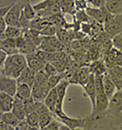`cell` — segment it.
Instances as JSON below:
<instances>
[{
	"instance_id": "f546056e",
	"label": "cell",
	"mask_w": 122,
	"mask_h": 130,
	"mask_svg": "<svg viewBox=\"0 0 122 130\" xmlns=\"http://www.w3.org/2000/svg\"><path fill=\"white\" fill-rule=\"evenodd\" d=\"M55 117V114L52 112H47L39 115V128L41 130L45 129Z\"/></svg>"
},
{
	"instance_id": "ab89813d",
	"label": "cell",
	"mask_w": 122,
	"mask_h": 130,
	"mask_svg": "<svg viewBox=\"0 0 122 130\" xmlns=\"http://www.w3.org/2000/svg\"><path fill=\"white\" fill-rule=\"evenodd\" d=\"M43 70L49 77L58 73L54 66L51 63H47Z\"/></svg>"
},
{
	"instance_id": "4dcf8cb0",
	"label": "cell",
	"mask_w": 122,
	"mask_h": 130,
	"mask_svg": "<svg viewBox=\"0 0 122 130\" xmlns=\"http://www.w3.org/2000/svg\"><path fill=\"white\" fill-rule=\"evenodd\" d=\"M24 30L19 27L8 26H7L5 35L6 39H16L23 35Z\"/></svg>"
},
{
	"instance_id": "836d02e7",
	"label": "cell",
	"mask_w": 122,
	"mask_h": 130,
	"mask_svg": "<svg viewBox=\"0 0 122 130\" xmlns=\"http://www.w3.org/2000/svg\"><path fill=\"white\" fill-rule=\"evenodd\" d=\"M25 120L31 127L39 128V115L36 112L27 115Z\"/></svg>"
},
{
	"instance_id": "ba28073f",
	"label": "cell",
	"mask_w": 122,
	"mask_h": 130,
	"mask_svg": "<svg viewBox=\"0 0 122 130\" xmlns=\"http://www.w3.org/2000/svg\"><path fill=\"white\" fill-rule=\"evenodd\" d=\"M25 5V4L20 1L14 2L10 9L4 17L5 21L8 26L21 28L19 25V19Z\"/></svg>"
},
{
	"instance_id": "1f68e13d",
	"label": "cell",
	"mask_w": 122,
	"mask_h": 130,
	"mask_svg": "<svg viewBox=\"0 0 122 130\" xmlns=\"http://www.w3.org/2000/svg\"><path fill=\"white\" fill-rule=\"evenodd\" d=\"M22 13L27 19L32 21L37 17V13L30 3H26L22 9Z\"/></svg>"
},
{
	"instance_id": "bcb514c9",
	"label": "cell",
	"mask_w": 122,
	"mask_h": 130,
	"mask_svg": "<svg viewBox=\"0 0 122 130\" xmlns=\"http://www.w3.org/2000/svg\"><path fill=\"white\" fill-rule=\"evenodd\" d=\"M59 130H72V129L67 125L62 122Z\"/></svg>"
},
{
	"instance_id": "8992f818",
	"label": "cell",
	"mask_w": 122,
	"mask_h": 130,
	"mask_svg": "<svg viewBox=\"0 0 122 130\" xmlns=\"http://www.w3.org/2000/svg\"><path fill=\"white\" fill-rule=\"evenodd\" d=\"M85 11L92 20L103 26L114 16L107 10L105 6L100 8L87 7Z\"/></svg>"
},
{
	"instance_id": "7402d4cb",
	"label": "cell",
	"mask_w": 122,
	"mask_h": 130,
	"mask_svg": "<svg viewBox=\"0 0 122 130\" xmlns=\"http://www.w3.org/2000/svg\"><path fill=\"white\" fill-rule=\"evenodd\" d=\"M51 23L54 25L57 29L69 30L71 29V24L68 23L63 15V14L54 15L49 19Z\"/></svg>"
},
{
	"instance_id": "484cf974",
	"label": "cell",
	"mask_w": 122,
	"mask_h": 130,
	"mask_svg": "<svg viewBox=\"0 0 122 130\" xmlns=\"http://www.w3.org/2000/svg\"><path fill=\"white\" fill-rule=\"evenodd\" d=\"M68 73L66 72L62 73H57L49 77L48 80V86L50 90L56 88L63 80L67 79Z\"/></svg>"
},
{
	"instance_id": "f5cc1de1",
	"label": "cell",
	"mask_w": 122,
	"mask_h": 130,
	"mask_svg": "<svg viewBox=\"0 0 122 130\" xmlns=\"http://www.w3.org/2000/svg\"><path fill=\"white\" fill-rule=\"evenodd\" d=\"M0 130H2V129H1V128H0Z\"/></svg>"
},
{
	"instance_id": "e575fe53",
	"label": "cell",
	"mask_w": 122,
	"mask_h": 130,
	"mask_svg": "<svg viewBox=\"0 0 122 130\" xmlns=\"http://www.w3.org/2000/svg\"><path fill=\"white\" fill-rule=\"evenodd\" d=\"M74 17L76 21L81 24L90 23L91 22V19L88 16L85 10L77 11Z\"/></svg>"
},
{
	"instance_id": "d6a6232c",
	"label": "cell",
	"mask_w": 122,
	"mask_h": 130,
	"mask_svg": "<svg viewBox=\"0 0 122 130\" xmlns=\"http://www.w3.org/2000/svg\"><path fill=\"white\" fill-rule=\"evenodd\" d=\"M57 0H44L36 4L33 5V7L37 13L49 9L53 6Z\"/></svg>"
},
{
	"instance_id": "30bf717a",
	"label": "cell",
	"mask_w": 122,
	"mask_h": 130,
	"mask_svg": "<svg viewBox=\"0 0 122 130\" xmlns=\"http://www.w3.org/2000/svg\"><path fill=\"white\" fill-rule=\"evenodd\" d=\"M24 69L14 62L11 57L8 55L3 66L1 74L17 80Z\"/></svg>"
},
{
	"instance_id": "f907efd6",
	"label": "cell",
	"mask_w": 122,
	"mask_h": 130,
	"mask_svg": "<svg viewBox=\"0 0 122 130\" xmlns=\"http://www.w3.org/2000/svg\"><path fill=\"white\" fill-rule=\"evenodd\" d=\"M112 130H122L120 128H117V129H113Z\"/></svg>"
},
{
	"instance_id": "2e32d148",
	"label": "cell",
	"mask_w": 122,
	"mask_h": 130,
	"mask_svg": "<svg viewBox=\"0 0 122 130\" xmlns=\"http://www.w3.org/2000/svg\"><path fill=\"white\" fill-rule=\"evenodd\" d=\"M35 74L36 72L27 66L22 71L21 75L17 79V83H25L32 87Z\"/></svg>"
},
{
	"instance_id": "ee69618b",
	"label": "cell",
	"mask_w": 122,
	"mask_h": 130,
	"mask_svg": "<svg viewBox=\"0 0 122 130\" xmlns=\"http://www.w3.org/2000/svg\"><path fill=\"white\" fill-rule=\"evenodd\" d=\"M8 55L3 51L0 50V74L3 68V66L8 57Z\"/></svg>"
},
{
	"instance_id": "d590c367",
	"label": "cell",
	"mask_w": 122,
	"mask_h": 130,
	"mask_svg": "<svg viewBox=\"0 0 122 130\" xmlns=\"http://www.w3.org/2000/svg\"><path fill=\"white\" fill-rule=\"evenodd\" d=\"M57 29L52 24H50L46 26L41 32V37H52L56 36Z\"/></svg>"
},
{
	"instance_id": "9c48e42d",
	"label": "cell",
	"mask_w": 122,
	"mask_h": 130,
	"mask_svg": "<svg viewBox=\"0 0 122 130\" xmlns=\"http://www.w3.org/2000/svg\"><path fill=\"white\" fill-rule=\"evenodd\" d=\"M104 31L111 38L122 32V14L114 15L104 25Z\"/></svg>"
},
{
	"instance_id": "5bb4252c",
	"label": "cell",
	"mask_w": 122,
	"mask_h": 130,
	"mask_svg": "<svg viewBox=\"0 0 122 130\" xmlns=\"http://www.w3.org/2000/svg\"><path fill=\"white\" fill-rule=\"evenodd\" d=\"M11 111L21 121L25 120L27 114L25 110L24 101L15 96Z\"/></svg>"
},
{
	"instance_id": "4316f807",
	"label": "cell",
	"mask_w": 122,
	"mask_h": 130,
	"mask_svg": "<svg viewBox=\"0 0 122 130\" xmlns=\"http://www.w3.org/2000/svg\"><path fill=\"white\" fill-rule=\"evenodd\" d=\"M50 24L51 22L48 19L41 18L37 16L35 19L30 21V29L41 31Z\"/></svg>"
},
{
	"instance_id": "52a82bcc",
	"label": "cell",
	"mask_w": 122,
	"mask_h": 130,
	"mask_svg": "<svg viewBox=\"0 0 122 130\" xmlns=\"http://www.w3.org/2000/svg\"><path fill=\"white\" fill-rule=\"evenodd\" d=\"M38 49L49 53H56L67 51L65 46L56 36L42 37V40Z\"/></svg>"
},
{
	"instance_id": "8fae6325",
	"label": "cell",
	"mask_w": 122,
	"mask_h": 130,
	"mask_svg": "<svg viewBox=\"0 0 122 130\" xmlns=\"http://www.w3.org/2000/svg\"><path fill=\"white\" fill-rule=\"evenodd\" d=\"M103 60L107 69L114 67H122V53L112 47L103 56Z\"/></svg>"
},
{
	"instance_id": "83f0119b",
	"label": "cell",
	"mask_w": 122,
	"mask_h": 130,
	"mask_svg": "<svg viewBox=\"0 0 122 130\" xmlns=\"http://www.w3.org/2000/svg\"><path fill=\"white\" fill-rule=\"evenodd\" d=\"M60 3L63 14L75 15L76 12L75 0H60Z\"/></svg>"
},
{
	"instance_id": "277c9868",
	"label": "cell",
	"mask_w": 122,
	"mask_h": 130,
	"mask_svg": "<svg viewBox=\"0 0 122 130\" xmlns=\"http://www.w3.org/2000/svg\"><path fill=\"white\" fill-rule=\"evenodd\" d=\"M92 73L89 65L81 67L68 75L67 79L70 84L84 87L89 81Z\"/></svg>"
},
{
	"instance_id": "3957f363",
	"label": "cell",
	"mask_w": 122,
	"mask_h": 130,
	"mask_svg": "<svg viewBox=\"0 0 122 130\" xmlns=\"http://www.w3.org/2000/svg\"><path fill=\"white\" fill-rule=\"evenodd\" d=\"M49 77L44 70L36 72L35 80L32 87V96L35 99L44 102L50 91L48 86Z\"/></svg>"
},
{
	"instance_id": "4fadbf2b",
	"label": "cell",
	"mask_w": 122,
	"mask_h": 130,
	"mask_svg": "<svg viewBox=\"0 0 122 130\" xmlns=\"http://www.w3.org/2000/svg\"><path fill=\"white\" fill-rule=\"evenodd\" d=\"M83 88L84 89L87 96L89 98L91 101L92 112L95 109L96 97V89L95 81V76L94 74H92L89 81Z\"/></svg>"
},
{
	"instance_id": "60d3db41",
	"label": "cell",
	"mask_w": 122,
	"mask_h": 130,
	"mask_svg": "<svg viewBox=\"0 0 122 130\" xmlns=\"http://www.w3.org/2000/svg\"><path fill=\"white\" fill-rule=\"evenodd\" d=\"M87 3V0H75V5L76 11L85 10L88 7Z\"/></svg>"
},
{
	"instance_id": "f6af8a7d",
	"label": "cell",
	"mask_w": 122,
	"mask_h": 130,
	"mask_svg": "<svg viewBox=\"0 0 122 130\" xmlns=\"http://www.w3.org/2000/svg\"><path fill=\"white\" fill-rule=\"evenodd\" d=\"M114 73H115L122 80V67H114L111 69Z\"/></svg>"
},
{
	"instance_id": "6da1fadb",
	"label": "cell",
	"mask_w": 122,
	"mask_h": 130,
	"mask_svg": "<svg viewBox=\"0 0 122 130\" xmlns=\"http://www.w3.org/2000/svg\"><path fill=\"white\" fill-rule=\"evenodd\" d=\"M95 76V81L96 89V97L94 110L91 112L92 116L98 120H101L105 116L110 100L105 94L103 86V76Z\"/></svg>"
},
{
	"instance_id": "b9f144b4",
	"label": "cell",
	"mask_w": 122,
	"mask_h": 130,
	"mask_svg": "<svg viewBox=\"0 0 122 130\" xmlns=\"http://www.w3.org/2000/svg\"><path fill=\"white\" fill-rule=\"evenodd\" d=\"M7 26L4 18L0 17V38L3 40L6 39V37L5 35V31L6 28Z\"/></svg>"
},
{
	"instance_id": "603a6c76",
	"label": "cell",
	"mask_w": 122,
	"mask_h": 130,
	"mask_svg": "<svg viewBox=\"0 0 122 130\" xmlns=\"http://www.w3.org/2000/svg\"><path fill=\"white\" fill-rule=\"evenodd\" d=\"M15 96L23 101L32 97V87L25 83L18 84Z\"/></svg>"
},
{
	"instance_id": "cb8c5ba5",
	"label": "cell",
	"mask_w": 122,
	"mask_h": 130,
	"mask_svg": "<svg viewBox=\"0 0 122 130\" xmlns=\"http://www.w3.org/2000/svg\"><path fill=\"white\" fill-rule=\"evenodd\" d=\"M1 50L5 52L8 55L19 53L17 47L15 39H6L3 41Z\"/></svg>"
},
{
	"instance_id": "c3c4849f",
	"label": "cell",
	"mask_w": 122,
	"mask_h": 130,
	"mask_svg": "<svg viewBox=\"0 0 122 130\" xmlns=\"http://www.w3.org/2000/svg\"><path fill=\"white\" fill-rule=\"evenodd\" d=\"M3 41V40L0 38V50H1V47H2V45Z\"/></svg>"
},
{
	"instance_id": "db71d44e",
	"label": "cell",
	"mask_w": 122,
	"mask_h": 130,
	"mask_svg": "<svg viewBox=\"0 0 122 130\" xmlns=\"http://www.w3.org/2000/svg\"></svg>"
},
{
	"instance_id": "74e56055",
	"label": "cell",
	"mask_w": 122,
	"mask_h": 130,
	"mask_svg": "<svg viewBox=\"0 0 122 130\" xmlns=\"http://www.w3.org/2000/svg\"><path fill=\"white\" fill-rule=\"evenodd\" d=\"M113 47L122 53V33L114 36L112 38Z\"/></svg>"
},
{
	"instance_id": "d4e9b609",
	"label": "cell",
	"mask_w": 122,
	"mask_h": 130,
	"mask_svg": "<svg viewBox=\"0 0 122 130\" xmlns=\"http://www.w3.org/2000/svg\"><path fill=\"white\" fill-rule=\"evenodd\" d=\"M105 7L113 15L122 14V0H107Z\"/></svg>"
},
{
	"instance_id": "e0dca14e",
	"label": "cell",
	"mask_w": 122,
	"mask_h": 130,
	"mask_svg": "<svg viewBox=\"0 0 122 130\" xmlns=\"http://www.w3.org/2000/svg\"><path fill=\"white\" fill-rule=\"evenodd\" d=\"M14 97L4 93L0 92V111L3 113L12 111Z\"/></svg>"
},
{
	"instance_id": "7a4b0ae2",
	"label": "cell",
	"mask_w": 122,
	"mask_h": 130,
	"mask_svg": "<svg viewBox=\"0 0 122 130\" xmlns=\"http://www.w3.org/2000/svg\"><path fill=\"white\" fill-rule=\"evenodd\" d=\"M105 116L110 120L113 129H117L122 125V94L118 91L110 99Z\"/></svg>"
},
{
	"instance_id": "7dc6e473",
	"label": "cell",
	"mask_w": 122,
	"mask_h": 130,
	"mask_svg": "<svg viewBox=\"0 0 122 130\" xmlns=\"http://www.w3.org/2000/svg\"><path fill=\"white\" fill-rule=\"evenodd\" d=\"M72 130H91V129H85V128H77L75 129H73Z\"/></svg>"
},
{
	"instance_id": "d6986e66",
	"label": "cell",
	"mask_w": 122,
	"mask_h": 130,
	"mask_svg": "<svg viewBox=\"0 0 122 130\" xmlns=\"http://www.w3.org/2000/svg\"><path fill=\"white\" fill-rule=\"evenodd\" d=\"M92 74L94 75L103 76L107 72V68L103 59L93 61L89 65Z\"/></svg>"
},
{
	"instance_id": "681fc988",
	"label": "cell",
	"mask_w": 122,
	"mask_h": 130,
	"mask_svg": "<svg viewBox=\"0 0 122 130\" xmlns=\"http://www.w3.org/2000/svg\"><path fill=\"white\" fill-rule=\"evenodd\" d=\"M3 113L2 112H1L0 111V121H1V120H2V115H3Z\"/></svg>"
},
{
	"instance_id": "5b68a950",
	"label": "cell",
	"mask_w": 122,
	"mask_h": 130,
	"mask_svg": "<svg viewBox=\"0 0 122 130\" xmlns=\"http://www.w3.org/2000/svg\"><path fill=\"white\" fill-rule=\"evenodd\" d=\"M70 85L68 80L67 79H65L56 87L58 100L54 114L59 120H62L68 116L63 110V104L66 95L67 89Z\"/></svg>"
},
{
	"instance_id": "816d5d0a",
	"label": "cell",
	"mask_w": 122,
	"mask_h": 130,
	"mask_svg": "<svg viewBox=\"0 0 122 130\" xmlns=\"http://www.w3.org/2000/svg\"><path fill=\"white\" fill-rule=\"evenodd\" d=\"M120 128V129H121L122 130V125L121 126H120L119 128Z\"/></svg>"
},
{
	"instance_id": "f1b7e54d",
	"label": "cell",
	"mask_w": 122,
	"mask_h": 130,
	"mask_svg": "<svg viewBox=\"0 0 122 130\" xmlns=\"http://www.w3.org/2000/svg\"><path fill=\"white\" fill-rule=\"evenodd\" d=\"M1 120L6 124L14 128L15 129L21 122V121L18 119V118L12 112V111L3 113Z\"/></svg>"
},
{
	"instance_id": "9a60e30c",
	"label": "cell",
	"mask_w": 122,
	"mask_h": 130,
	"mask_svg": "<svg viewBox=\"0 0 122 130\" xmlns=\"http://www.w3.org/2000/svg\"><path fill=\"white\" fill-rule=\"evenodd\" d=\"M27 66L30 69L35 72L40 71L44 69L47 63L40 60L35 54V53L26 55Z\"/></svg>"
},
{
	"instance_id": "44dd1931",
	"label": "cell",
	"mask_w": 122,
	"mask_h": 130,
	"mask_svg": "<svg viewBox=\"0 0 122 130\" xmlns=\"http://www.w3.org/2000/svg\"><path fill=\"white\" fill-rule=\"evenodd\" d=\"M56 36L59 40L65 46L67 50V51L70 50V47L73 41L70 32L68 30L64 29H57Z\"/></svg>"
},
{
	"instance_id": "f35d334b",
	"label": "cell",
	"mask_w": 122,
	"mask_h": 130,
	"mask_svg": "<svg viewBox=\"0 0 122 130\" xmlns=\"http://www.w3.org/2000/svg\"><path fill=\"white\" fill-rule=\"evenodd\" d=\"M30 21L27 19L22 13V11L19 19V25L20 28L23 30H29L30 27Z\"/></svg>"
},
{
	"instance_id": "ffe728a7",
	"label": "cell",
	"mask_w": 122,
	"mask_h": 130,
	"mask_svg": "<svg viewBox=\"0 0 122 130\" xmlns=\"http://www.w3.org/2000/svg\"><path fill=\"white\" fill-rule=\"evenodd\" d=\"M103 86L104 91L109 100L118 91L114 83L106 73L103 76Z\"/></svg>"
},
{
	"instance_id": "7c38bea8",
	"label": "cell",
	"mask_w": 122,
	"mask_h": 130,
	"mask_svg": "<svg viewBox=\"0 0 122 130\" xmlns=\"http://www.w3.org/2000/svg\"><path fill=\"white\" fill-rule=\"evenodd\" d=\"M18 83L16 79L0 74V92L15 97Z\"/></svg>"
},
{
	"instance_id": "ac0fdd59",
	"label": "cell",
	"mask_w": 122,
	"mask_h": 130,
	"mask_svg": "<svg viewBox=\"0 0 122 130\" xmlns=\"http://www.w3.org/2000/svg\"><path fill=\"white\" fill-rule=\"evenodd\" d=\"M58 100V94L56 87L51 89L47 94L44 103L49 110L53 114L55 113Z\"/></svg>"
},
{
	"instance_id": "7bdbcfd3",
	"label": "cell",
	"mask_w": 122,
	"mask_h": 130,
	"mask_svg": "<svg viewBox=\"0 0 122 130\" xmlns=\"http://www.w3.org/2000/svg\"><path fill=\"white\" fill-rule=\"evenodd\" d=\"M88 3H90L94 7L100 8L105 6L107 0H87Z\"/></svg>"
},
{
	"instance_id": "8d00e7d4",
	"label": "cell",
	"mask_w": 122,
	"mask_h": 130,
	"mask_svg": "<svg viewBox=\"0 0 122 130\" xmlns=\"http://www.w3.org/2000/svg\"><path fill=\"white\" fill-rule=\"evenodd\" d=\"M24 104L27 115L35 111L36 100L32 96L29 99L24 101Z\"/></svg>"
}]
</instances>
